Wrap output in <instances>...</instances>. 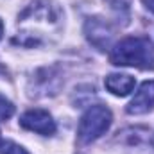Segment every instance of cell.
I'll return each instance as SVG.
<instances>
[{
	"label": "cell",
	"mask_w": 154,
	"mask_h": 154,
	"mask_svg": "<svg viewBox=\"0 0 154 154\" xmlns=\"http://www.w3.org/2000/svg\"><path fill=\"white\" fill-rule=\"evenodd\" d=\"M111 111L106 106H91L86 109V113L82 115L79 122V129H77V136L82 143H91L97 138H100L111 125Z\"/></svg>",
	"instance_id": "cell-2"
},
{
	"label": "cell",
	"mask_w": 154,
	"mask_h": 154,
	"mask_svg": "<svg viewBox=\"0 0 154 154\" xmlns=\"http://www.w3.org/2000/svg\"><path fill=\"white\" fill-rule=\"evenodd\" d=\"M151 109H154V81H145L133 97V100L127 104L125 111L129 115H143Z\"/></svg>",
	"instance_id": "cell-5"
},
{
	"label": "cell",
	"mask_w": 154,
	"mask_h": 154,
	"mask_svg": "<svg viewBox=\"0 0 154 154\" xmlns=\"http://www.w3.org/2000/svg\"><path fill=\"white\" fill-rule=\"evenodd\" d=\"M143 4H145V7H147L149 11L154 13V0H143Z\"/></svg>",
	"instance_id": "cell-10"
},
{
	"label": "cell",
	"mask_w": 154,
	"mask_h": 154,
	"mask_svg": "<svg viewBox=\"0 0 154 154\" xmlns=\"http://www.w3.org/2000/svg\"><path fill=\"white\" fill-rule=\"evenodd\" d=\"M20 125L27 131L38 133L43 136H50L56 133V122L50 116V113L45 109H31L23 113L20 118Z\"/></svg>",
	"instance_id": "cell-3"
},
{
	"label": "cell",
	"mask_w": 154,
	"mask_h": 154,
	"mask_svg": "<svg viewBox=\"0 0 154 154\" xmlns=\"http://www.w3.org/2000/svg\"><path fill=\"white\" fill-rule=\"evenodd\" d=\"M0 154H29L22 145L11 142V140H5L0 143Z\"/></svg>",
	"instance_id": "cell-8"
},
{
	"label": "cell",
	"mask_w": 154,
	"mask_h": 154,
	"mask_svg": "<svg viewBox=\"0 0 154 154\" xmlns=\"http://www.w3.org/2000/svg\"><path fill=\"white\" fill-rule=\"evenodd\" d=\"M109 61L116 66L154 70V45L145 36H129L111 48Z\"/></svg>",
	"instance_id": "cell-1"
},
{
	"label": "cell",
	"mask_w": 154,
	"mask_h": 154,
	"mask_svg": "<svg viewBox=\"0 0 154 154\" xmlns=\"http://www.w3.org/2000/svg\"><path fill=\"white\" fill-rule=\"evenodd\" d=\"M14 115V106L9 99H5L4 95H0V122L9 120L11 116Z\"/></svg>",
	"instance_id": "cell-7"
},
{
	"label": "cell",
	"mask_w": 154,
	"mask_h": 154,
	"mask_svg": "<svg viewBox=\"0 0 154 154\" xmlns=\"http://www.w3.org/2000/svg\"><path fill=\"white\" fill-rule=\"evenodd\" d=\"M104 84H106V88L113 95L125 97V95H129L134 90L136 81H134V77L125 75V74H109V75L104 79Z\"/></svg>",
	"instance_id": "cell-6"
},
{
	"label": "cell",
	"mask_w": 154,
	"mask_h": 154,
	"mask_svg": "<svg viewBox=\"0 0 154 154\" xmlns=\"http://www.w3.org/2000/svg\"><path fill=\"white\" fill-rule=\"evenodd\" d=\"M0 143H2V140H0Z\"/></svg>",
	"instance_id": "cell-13"
},
{
	"label": "cell",
	"mask_w": 154,
	"mask_h": 154,
	"mask_svg": "<svg viewBox=\"0 0 154 154\" xmlns=\"http://www.w3.org/2000/svg\"><path fill=\"white\" fill-rule=\"evenodd\" d=\"M4 36V23H2V20H0V39Z\"/></svg>",
	"instance_id": "cell-12"
},
{
	"label": "cell",
	"mask_w": 154,
	"mask_h": 154,
	"mask_svg": "<svg viewBox=\"0 0 154 154\" xmlns=\"http://www.w3.org/2000/svg\"><path fill=\"white\" fill-rule=\"evenodd\" d=\"M109 4H111V7L113 9H116L118 13L124 9V11H127L129 9V0H108Z\"/></svg>",
	"instance_id": "cell-9"
},
{
	"label": "cell",
	"mask_w": 154,
	"mask_h": 154,
	"mask_svg": "<svg viewBox=\"0 0 154 154\" xmlns=\"http://www.w3.org/2000/svg\"><path fill=\"white\" fill-rule=\"evenodd\" d=\"M84 32H86V38L90 39V43L100 50L108 48L113 39L111 25L102 18H90L84 25Z\"/></svg>",
	"instance_id": "cell-4"
},
{
	"label": "cell",
	"mask_w": 154,
	"mask_h": 154,
	"mask_svg": "<svg viewBox=\"0 0 154 154\" xmlns=\"http://www.w3.org/2000/svg\"><path fill=\"white\" fill-rule=\"evenodd\" d=\"M4 75H7V68L0 63V77H4Z\"/></svg>",
	"instance_id": "cell-11"
}]
</instances>
